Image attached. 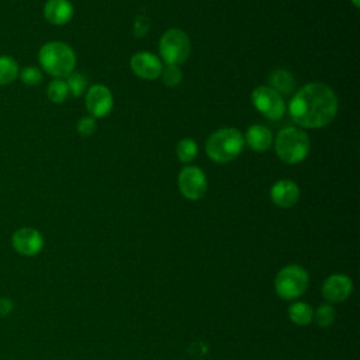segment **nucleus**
Returning a JSON list of instances; mask_svg holds the SVG:
<instances>
[{
    "label": "nucleus",
    "mask_w": 360,
    "mask_h": 360,
    "mask_svg": "<svg viewBox=\"0 0 360 360\" xmlns=\"http://www.w3.org/2000/svg\"><path fill=\"white\" fill-rule=\"evenodd\" d=\"M11 243L17 253L22 256H35L44 248V238L37 229L24 226L13 233Z\"/></svg>",
    "instance_id": "9"
},
{
    "label": "nucleus",
    "mask_w": 360,
    "mask_h": 360,
    "mask_svg": "<svg viewBox=\"0 0 360 360\" xmlns=\"http://www.w3.org/2000/svg\"><path fill=\"white\" fill-rule=\"evenodd\" d=\"M308 281V273L301 266L290 264L277 273L274 278V288L278 297L284 300H294L305 292Z\"/></svg>",
    "instance_id": "5"
},
{
    "label": "nucleus",
    "mask_w": 360,
    "mask_h": 360,
    "mask_svg": "<svg viewBox=\"0 0 360 360\" xmlns=\"http://www.w3.org/2000/svg\"><path fill=\"white\" fill-rule=\"evenodd\" d=\"M271 201L281 208H290L297 204L300 198V188L291 180H278L270 190Z\"/></svg>",
    "instance_id": "13"
},
{
    "label": "nucleus",
    "mask_w": 360,
    "mask_h": 360,
    "mask_svg": "<svg viewBox=\"0 0 360 360\" xmlns=\"http://www.w3.org/2000/svg\"><path fill=\"white\" fill-rule=\"evenodd\" d=\"M69 94L68 84L62 79L52 80L46 87V96L52 103H62L66 100Z\"/></svg>",
    "instance_id": "20"
},
{
    "label": "nucleus",
    "mask_w": 360,
    "mask_h": 360,
    "mask_svg": "<svg viewBox=\"0 0 360 360\" xmlns=\"http://www.w3.org/2000/svg\"><path fill=\"white\" fill-rule=\"evenodd\" d=\"M86 107L91 117H105L112 110V94L104 84H94L86 94Z\"/></svg>",
    "instance_id": "10"
},
{
    "label": "nucleus",
    "mask_w": 360,
    "mask_h": 360,
    "mask_svg": "<svg viewBox=\"0 0 360 360\" xmlns=\"http://www.w3.org/2000/svg\"><path fill=\"white\" fill-rule=\"evenodd\" d=\"M162 79H163V83L167 86V87H176L180 84L181 79H183V73L181 70L179 69V66L176 65H167L165 69H162Z\"/></svg>",
    "instance_id": "23"
},
{
    "label": "nucleus",
    "mask_w": 360,
    "mask_h": 360,
    "mask_svg": "<svg viewBox=\"0 0 360 360\" xmlns=\"http://www.w3.org/2000/svg\"><path fill=\"white\" fill-rule=\"evenodd\" d=\"M97 129V122L94 117H83L77 122V132L83 136H90L96 132Z\"/></svg>",
    "instance_id": "25"
},
{
    "label": "nucleus",
    "mask_w": 360,
    "mask_h": 360,
    "mask_svg": "<svg viewBox=\"0 0 360 360\" xmlns=\"http://www.w3.org/2000/svg\"><path fill=\"white\" fill-rule=\"evenodd\" d=\"M245 142L249 145L250 149L256 152H264L270 148L273 142V135L267 127L256 124L248 128Z\"/></svg>",
    "instance_id": "15"
},
{
    "label": "nucleus",
    "mask_w": 360,
    "mask_h": 360,
    "mask_svg": "<svg viewBox=\"0 0 360 360\" xmlns=\"http://www.w3.org/2000/svg\"><path fill=\"white\" fill-rule=\"evenodd\" d=\"M150 27V20L146 15H138L134 21V35L142 38Z\"/></svg>",
    "instance_id": "26"
},
{
    "label": "nucleus",
    "mask_w": 360,
    "mask_h": 360,
    "mask_svg": "<svg viewBox=\"0 0 360 360\" xmlns=\"http://www.w3.org/2000/svg\"><path fill=\"white\" fill-rule=\"evenodd\" d=\"M20 69L14 58L0 55V86L10 84L18 77Z\"/></svg>",
    "instance_id": "18"
},
{
    "label": "nucleus",
    "mask_w": 360,
    "mask_h": 360,
    "mask_svg": "<svg viewBox=\"0 0 360 360\" xmlns=\"http://www.w3.org/2000/svg\"><path fill=\"white\" fill-rule=\"evenodd\" d=\"M255 108L269 120H278L285 112V104L276 90L269 86H259L252 91Z\"/></svg>",
    "instance_id": "7"
},
{
    "label": "nucleus",
    "mask_w": 360,
    "mask_h": 360,
    "mask_svg": "<svg viewBox=\"0 0 360 360\" xmlns=\"http://www.w3.org/2000/svg\"><path fill=\"white\" fill-rule=\"evenodd\" d=\"M131 69L132 72L141 77V79H146V80H153L158 76H160L162 73V62L160 59L149 52H138L131 58Z\"/></svg>",
    "instance_id": "12"
},
{
    "label": "nucleus",
    "mask_w": 360,
    "mask_h": 360,
    "mask_svg": "<svg viewBox=\"0 0 360 360\" xmlns=\"http://www.w3.org/2000/svg\"><path fill=\"white\" fill-rule=\"evenodd\" d=\"M335 308L330 304H322L314 314V319L319 328H329L335 321Z\"/></svg>",
    "instance_id": "21"
},
{
    "label": "nucleus",
    "mask_w": 360,
    "mask_h": 360,
    "mask_svg": "<svg viewBox=\"0 0 360 360\" xmlns=\"http://www.w3.org/2000/svg\"><path fill=\"white\" fill-rule=\"evenodd\" d=\"M21 82L27 86H38L42 82V73L38 68L34 66H27L18 73Z\"/></svg>",
    "instance_id": "24"
},
{
    "label": "nucleus",
    "mask_w": 360,
    "mask_h": 360,
    "mask_svg": "<svg viewBox=\"0 0 360 360\" xmlns=\"http://www.w3.org/2000/svg\"><path fill=\"white\" fill-rule=\"evenodd\" d=\"M68 90L69 93L73 96V97H79L83 94L86 86H87V80L86 77L82 75V73H77V72H72L69 76H68Z\"/></svg>",
    "instance_id": "22"
},
{
    "label": "nucleus",
    "mask_w": 360,
    "mask_h": 360,
    "mask_svg": "<svg viewBox=\"0 0 360 360\" xmlns=\"http://www.w3.org/2000/svg\"><path fill=\"white\" fill-rule=\"evenodd\" d=\"M277 156L290 165L302 162L309 152V138L298 128H284L276 138Z\"/></svg>",
    "instance_id": "4"
},
{
    "label": "nucleus",
    "mask_w": 360,
    "mask_h": 360,
    "mask_svg": "<svg viewBox=\"0 0 360 360\" xmlns=\"http://www.w3.org/2000/svg\"><path fill=\"white\" fill-rule=\"evenodd\" d=\"M180 193L187 200H200L207 191V177L204 172L195 166L184 167L177 177Z\"/></svg>",
    "instance_id": "8"
},
{
    "label": "nucleus",
    "mask_w": 360,
    "mask_h": 360,
    "mask_svg": "<svg viewBox=\"0 0 360 360\" xmlns=\"http://www.w3.org/2000/svg\"><path fill=\"white\" fill-rule=\"evenodd\" d=\"M352 3L354 7H359V0H352Z\"/></svg>",
    "instance_id": "28"
},
{
    "label": "nucleus",
    "mask_w": 360,
    "mask_h": 360,
    "mask_svg": "<svg viewBox=\"0 0 360 360\" xmlns=\"http://www.w3.org/2000/svg\"><path fill=\"white\" fill-rule=\"evenodd\" d=\"M159 52L167 65H181L190 55V41L186 32L179 28L167 30L159 42Z\"/></svg>",
    "instance_id": "6"
},
{
    "label": "nucleus",
    "mask_w": 360,
    "mask_h": 360,
    "mask_svg": "<svg viewBox=\"0 0 360 360\" xmlns=\"http://www.w3.org/2000/svg\"><path fill=\"white\" fill-rule=\"evenodd\" d=\"M197 152H198V146L195 143L194 139L191 138H183L179 141L177 146H176V153H177V158L180 162L183 163H188L191 162L195 156H197Z\"/></svg>",
    "instance_id": "19"
},
{
    "label": "nucleus",
    "mask_w": 360,
    "mask_h": 360,
    "mask_svg": "<svg viewBox=\"0 0 360 360\" xmlns=\"http://www.w3.org/2000/svg\"><path fill=\"white\" fill-rule=\"evenodd\" d=\"M14 309V302L8 297H1L0 298V316H7L11 314Z\"/></svg>",
    "instance_id": "27"
},
{
    "label": "nucleus",
    "mask_w": 360,
    "mask_h": 360,
    "mask_svg": "<svg viewBox=\"0 0 360 360\" xmlns=\"http://www.w3.org/2000/svg\"><path fill=\"white\" fill-rule=\"evenodd\" d=\"M353 291L352 278L346 274H332L322 284V295L329 302H342Z\"/></svg>",
    "instance_id": "11"
},
{
    "label": "nucleus",
    "mask_w": 360,
    "mask_h": 360,
    "mask_svg": "<svg viewBox=\"0 0 360 360\" xmlns=\"http://www.w3.org/2000/svg\"><path fill=\"white\" fill-rule=\"evenodd\" d=\"M269 87L276 90L278 94H290L295 87V79L285 69H276L269 75Z\"/></svg>",
    "instance_id": "16"
},
{
    "label": "nucleus",
    "mask_w": 360,
    "mask_h": 360,
    "mask_svg": "<svg viewBox=\"0 0 360 360\" xmlns=\"http://www.w3.org/2000/svg\"><path fill=\"white\" fill-rule=\"evenodd\" d=\"M44 17L53 25H63L73 17V6L69 0H48L44 6Z\"/></svg>",
    "instance_id": "14"
},
{
    "label": "nucleus",
    "mask_w": 360,
    "mask_h": 360,
    "mask_svg": "<svg viewBox=\"0 0 360 360\" xmlns=\"http://www.w3.org/2000/svg\"><path fill=\"white\" fill-rule=\"evenodd\" d=\"M338 111V98L333 90L323 83H308L291 98L288 112L294 122L304 128H321L333 121Z\"/></svg>",
    "instance_id": "1"
},
{
    "label": "nucleus",
    "mask_w": 360,
    "mask_h": 360,
    "mask_svg": "<svg viewBox=\"0 0 360 360\" xmlns=\"http://www.w3.org/2000/svg\"><path fill=\"white\" fill-rule=\"evenodd\" d=\"M290 319L300 326H307L314 319V309L307 302H294L288 307Z\"/></svg>",
    "instance_id": "17"
},
{
    "label": "nucleus",
    "mask_w": 360,
    "mask_h": 360,
    "mask_svg": "<svg viewBox=\"0 0 360 360\" xmlns=\"http://www.w3.org/2000/svg\"><path fill=\"white\" fill-rule=\"evenodd\" d=\"M243 145L245 139L236 128H221L207 139L205 152L211 160L228 163L240 155Z\"/></svg>",
    "instance_id": "3"
},
{
    "label": "nucleus",
    "mask_w": 360,
    "mask_h": 360,
    "mask_svg": "<svg viewBox=\"0 0 360 360\" xmlns=\"http://www.w3.org/2000/svg\"><path fill=\"white\" fill-rule=\"evenodd\" d=\"M38 59L42 69L56 79L68 77L76 65V55L73 49L68 44L59 41H52L42 45Z\"/></svg>",
    "instance_id": "2"
}]
</instances>
